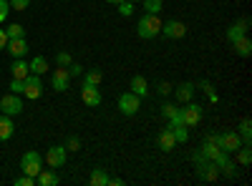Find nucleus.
Listing matches in <instances>:
<instances>
[{
  "label": "nucleus",
  "mask_w": 252,
  "mask_h": 186,
  "mask_svg": "<svg viewBox=\"0 0 252 186\" xmlns=\"http://www.w3.org/2000/svg\"><path fill=\"white\" fill-rule=\"evenodd\" d=\"M159 33H161V20H159V15L144 13V15L139 18V23H136V35H139L141 40H152V38H157Z\"/></svg>",
  "instance_id": "obj_1"
},
{
  "label": "nucleus",
  "mask_w": 252,
  "mask_h": 186,
  "mask_svg": "<svg viewBox=\"0 0 252 186\" xmlns=\"http://www.w3.org/2000/svg\"><path fill=\"white\" fill-rule=\"evenodd\" d=\"M40 169H43V156H40L38 151H26L23 159H20V171L35 179Z\"/></svg>",
  "instance_id": "obj_2"
},
{
  "label": "nucleus",
  "mask_w": 252,
  "mask_h": 186,
  "mask_svg": "<svg viewBox=\"0 0 252 186\" xmlns=\"http://www.w3.org/2000/svg\"><path fill=\"white\" fill-rule=\"evenodd\" d=\"M212 136H215V141H217V146H220L222 151H227V154H235V151L242 146V138H240L237 131H222V133H212Z\"/></svg>",
  "instance_id": "obj_3"
},
{
  "label": "nucleus",
  "mask_w": 252,
  "mask_h": 186,
  "mask_svg": "<svg viewBox=\"0 0 252 186\" xmlns=\"http://www.w3.org/2000/svg\"><path fill=\"white\" fill-rule=\"evenodd\" d=\"M139 108H141V98H139L136 93L126 91V93L119 96V111H121L124 116H136Z\"/></svg>",
  "instance_id": "obj_4"
},
{
  "label": "nucleus",
  "mask_w": 252,
  "mask_h": 186,
  "mask_svg": "<svg viewBox=\"0 0 252 186\" xmlns=\"http://www.w3.org/2000/svg\"><path fill=\"white\" fill-rule=\"evenodd\" d=\"M202 116H204V111H202L199 103H192V101H187V103H184L182 118H184V126H187V129H194L197 123L202 121Z\"/></svg>",
  "instance_id": "obj_5"
},
{
  "label": "nucleus",
  "mask_w": 252,
  "mask_h": 186,
  "mask_svg": "<svg viewBox=\"0 0 252 186\" xmlns=\"http://www.w3.org/2000/svg\"><path fill=\"white\" fill-rule=\"evenodd\" d=\"M23 96L26 98H40L43 96V83H40V76L38 73H28L23 78Z\"/></svg>",
  "instance_id": "obj_6"
},
{
  "label": "nucleus",
  "mask_w": 252,
  "mask_h": 186,
  "mask_svg": "<svg viewBox=\"0 0 252 186\" xmlns=\"http://www.w3.org/2000/svg\"><path fill=\"white\" fill-rule=\"evenodd\" d=\"M0 111L8 116H20L23 113V101H20V93H8L0 98Z\"/></svg>",
  "instance_id": "obj_7"
},
{
  "label": "nucleus",
  "mask_w": 252,
  "mask_h": 186,
  "mask_svg": "<svg viewBox=\"0 0 252 186\" xmlns=\"http://www.w3.org/2000/svg\"><path fill=\"white\" fill-rule=\"evenodd\" d=\"M164 38H169V40H179L187 35V26L182 23V20H166V23H161V33Z\"/></svg>",
  "instance_id": "obj_8"
},
{
  "label": "nucleus",
  "mask_w": 252,
  "mask_h": 186,
  "mask_svg": "<svg viewBox=\"0 0 252 186\" xmlns=\"http://www.w3.org/2000/svg\"><path fill=\"white\" fill-rule=\"evenodd\" d=\"M197 176L204 184H212V181L220 179V166H217L215 161H204V163H199V166H197Z\"/></svg>",
  "instance_id": "obj_9"
},
{
  "label": "nucleus",
  "mask_w": 252,
  "mask_h": 186,
  "mask_svg": "<svg viewBox=\"0 0 252 186\" xmlns=\"http://www.w3.org/2000/svg\"><path fill=\"white\" fill-rule=\"evenodd\" d=\"M66 156H68L66 146H51L48 154H46V163L51 169H61L63 163H66Z\"/></svg>",
  "instance_id": "obj_10"
},
{
  "label": "nucleus",
  "mask_w": 252,
  "mask_h": 186,
  "mask_svg": "<svg viewBox=\"0 0 252 186\" xmlns=\"http://www.w3.org/2000/svg\"><path fill=\"white\" fill-rule=\"evenodd\" d=\"M51 83H53V88H56L58 93L68 91V88H71V76H68V71L58 66V68L53 71V76H51Z\"/></svg>",
  "instance_id": "obj_11"
},
{
  "label": "nucleus",
  "mask_w": 252,
  "mask_h": 186,
  "mask_svg": "<svg viewBox=\"0 0 252 186\" xmlns=\"http://www.w3.org/2000/svg\"><path fill=\"white\" fill-rule=\"evenodd\" d=\"M172 93L177 96L179 103H187V101H192V96L197 93V86L192 83V80H184V83H177V86L172 88Z\"/></svg>",
  "instance_id": "obj_12"
},
{
  "label": "nucleus",
  "mask_w": 252,
  "mask_h": 186,
  "mask_svg": "<svg viewBox=\"0 0 252 186\" xmlns=\"http://www.w3.org/2000/svg\"><path fill=\"white\" fill-rule=\"evenodd\" d=\"M157 146H159L164 154L174 151V149H177V138H174V133H172L169 129H161V131L157 133Z\"/></svg>",
  "instance_id": "obj_13"
},
{
  "label": "nucleus",
  "mask_w": 252,
  "mask_h": 186,
  "mask_svg": "<svg viewBox=\"0 0 252 186\" xmlns=\"http://www.w3.org/2000/svg\"><path fill=\"white\" fill-rule=\"evenodd\" d=\"M247 30H250V18H240L237 23H232V26L227 28V40L232 43V40H237V38L247 35Z\"/></svg>",
  "instance_id": "obj_14"
},
{
  "label": "nucleus",
  "mask_w": 252,
  "mask_h": 186,
  "mask_svg": "<svg viewBox=\"0 0 252 186\" xmlns=\"http://www.w3.org/2000/svg\"><path fill=\"white\" fill-rule=\"evenodd\" d=\"M81 98L91 108H98L101 106V91H98V86H83L81 88Z\"/></svg>",
  "instance_id": "obj_15"
},
{
  "label": "nucleus",
  "mask_w": 252,
  "mask_h": 186,
  "mask_svg": "<svg viewBox=\"0 0 252 186\" xmlns=\"http://www.w3.org/2000/svg\"><path fill=\"white\" fill-rule=\"evenodd\" d=\"M5 51H8L13 58H23V55L28 53L26 38H10V40H8V46H5Z\"/></svg>",
  "instance_id": "obj_16"
},
{
  "label": "nucleus",
  "mask_w": 252,
  "mask_h": 186,
  "mask_svg": "<svg viewBox=\"0 0 252 186\" xmlns=\"http://www.w3.org/2000/svg\"><path fill=\"white\" fill-rule=\"evenodd\" d=\"M129 88H131V93H136L139 98L149 96V83H146V78H144L141 73H136V76L129 80Z\"/></svg>",
  "instance_id": "obj_17"
},
{
  "label": "nucleus",
  "mask_w": 252,
  "mask_h": 186,
  "mask_svg": "<svg viewBox=\"0 0 252 186\" xmlns=\"http://www.w3.org/2000/svg\"><path fill=\"white\" fill-rule=\"evenodd\" d=\"M232 51H235L240 58H250V55H252V40H250L247 35L232 40Z\"/></svg>",
  "instance_id": "obj_18"
},
{
  "label": "nucleus",
  "mask_w": 252,
  "mask_h": 186,
  "mask_svg": "<svg viewBox=\"0 0 252 186\" xmlns=\"http://www.w3.org/2000/svg\"><path fill=\"white\" fill-rule=\"evenodd\" d=\"M15 131V123H13V116L8 113H0V141H8Z\"/></svg>",
  "instance_id": "obj_19"
},
{
  "label": "nucleus",
  "mask_w": 252,
  "mask_h": 186,
  "mask_svg": "<svg viewBox=\"0 0 252 186\" xmlns=\"http://www.w3.org/2000/svg\"><path fill=\"white\" fill-rule=\"evenodd\" d=\"M35 184L38 186H56L58 184V174L56 171H48V169H40L38 176H35Z\"/></svg>",
  "instance_id": "obj_20"
},
{
  "label": "nucleus",
  "mask_w": 252,
  "mask_h": 186,
  "mask_svg": "<svg viewBox=\"0 0 252 186\" xmlns=\"http://www.w3.org/2000/svg\"><path fill=\"white\" fill-rule=\"evenodd\" d=\"M10 73H13V78H20L23 80L28 73H31V68H28V63L23 58H13V66H10Z\"/></svg>",
  "instance_id": "obj_21"
},
{
  "label": "nucleus",
  "mask_w": 252,
  "mask_h": 186,
  "mask_svg": "<svg viewBox=\"0 0 252 186\" xmlns=\"http://www.w3.org/2000/svg\"><path fill=\"white\" fill-rule=\"evenodd\" d=\"M237 133H240V138H242V146H250V143H252V121H250V118H242V121H240Z\"/></svg>",
  "instance_id": "obj_22"
},
{
  "label": "nucleus",
  "mask_w": 252,
  "mask_h": 186,
  "mask_svg": "<svg viewBox=\"0 0 252 186\" xmlns=\"http://www.w3.org/2000/svg\"><path fill=\"white\" fill-rule=\"evenodd\" d=\"M89 184H91V186H109V174H106V169H94L91 176H89Z\"/></svg>",
  "instance_id": "obj_23"
},
{
  "label": "nucleus",
  "mask_w": 252,
  "mask_h": 186,
  "mask_svg": "<svg viewBox=\"0 0 252 186\" xmlns=\"http://www.w3.org/2000/svg\"><path fill=\"white\" fill-rule=\"evenodd\" d=\"M101 80H103V73L98 68L83 71V86H101Z\"/></svg>",
  "instance_id": "obj_24"
},
{
  "label": "nucleus",
  "mask_w": 252,
  "mask_h": 186,
  "mask_svg": "<svg viewBox=\"0 0 252 186\" xmlns=\"http://www.w3.org/2000/svg\"><path fill=\"white\" fill-rule=\"evenodd\" d=\"M28 68H31V73H38V76H43L46 71H48V60L43 58V55H35L31 63H28Z\"/></svg>",
  "instance_id": "obj_25"
},
{
  "label": "nucleus",
  "mask_w": 252,
  "mask_h": 186,
  "mask_svg": "<svg viewBox=\"0 0 252 186\" xmlns=\"http://www.w3.org/2000/svg\"><path fill=\"white\" fill-rule=\"evenodd\" d=\"M141 5H144L146 13H152V15H159V13L164 10V3H161V0H141Z\"/></svg>",
  "instance_id": "obj_26"
},
{
  "label": "nucleus",
  "mask_w": 252,
  "mask_h": 186,
  "mask_svg": "<svg viewBox=\"0 0 252 186\" xmlns=\"http://www.w3.org/2000/svg\"><path fill=\"white\" fill-rule=\"evenodd\" d=\"M235 154H237V163H240V166H250V161H252V151H250V146H240Z\"/></svg>",
  "instance_id": "obj_27"
},
{
  "label": "nucleus",
  "mask_w": 252,
  "mask_h": 186,
  "mask_svg": "<svg viewBox=\"0 0 252 186\" xmlns=\"http://www.w3.org/2000/svg\"><path fill=\"white\" fill-rule=\"evenodd\" d=\"M5 33H8V40H10V38H26V28L20 26V23H10V26L5 28Z\"/></svg>",
  "instance_id": "obj_28"
},
{
  "label": "nucleus",
  "mask_w": 252,
  "mask_h": 186,
  "mask_svg": "<svg viewBox=\"0 0 252 186\" xmlns=\"http://www.w3.org/2000/svg\"><path fill=\"white\" fill-rule=\"evenodd\" d=\"M116 8H119V15H121V18H131L136 5H134V3H129V0H121V3H119Z\"/></svg>",
  "instance_id": "obj_29"
},
{
  "label": "nucleus",
  "mask_w": 252,
  "mask_h": 186,
  "mask_svg": "<svg viewBox=\"0 0 252 186\" xmlns=\"http://www.w3.org/2000/svg\"><path fill=\"white\" fill-rule=\"evenodd\" d=\"M169 131L174 133L177 143H187V141H189V129H187V126H174V129H169Z\"/></svg>",
  "instance_id": "obj_30"
},
{
  "label": "nucleus",
  "mask_w": 252,
  "mask_h": 186,
  "mask_svg": "<svg viewBox=\"0 0 252 186\" xmlns=\"http://www.w3.org/2000/svg\"><path fill=\"white\" fill-rule=\"evenodd\" d=\"M220 174H224L227 179H235V176H237V163H232V161L222 163V166H220Z\"/></svg>",
  "instance_id": "obj_31"
},
{
  "label": "nucleus",
  "mask_w": 252,
  "mask_h": 186,
  "mask_svg": "<svg viewBox=\"0 0 252 186\" xmlns=\"http://www.w3.org/2000/svg\"><path fill=\"white\" fill-rule=\"evenodd\" d=\"M172 88H174V86L169 83V80H159V83H157V93H159V96H169Z\"/></svg>",
  "instance_id": "obj_32"
},
{
  "label": "nucleus",
  "mask_w": 252,
  "mask_h": 186,
  "mask_svg": "<svg viewBox=\"0 0 252 186\" xmlns=\"http://www.w3.org/2000/svg\"><path fill=\"white\" fill-rule=\"evenodd\" d=\"M71 60H73V58H71V55H68L66 51H61V53L56 55V66H61V68H66V66L71 63Z\"/></svg>",
  "instance_id": "obj_33"
},
{
  "label": "nucleus",
  "mask_w": 252,
  "mask_h": 186,
  "mask_svg": "<svg viewBox=\"0 0 252 186\" xmlns=\"http://www.w3.org/2000/svg\"><path fill=\"white\" fill-rule=\"evenodd\" d=\"M8 15H10V3L8 0H0V23H5Z\"/></svg>",
  "instance_id": "obj_34"
},
{
  "label": "nucleus",
  "mask_w": 252,
  "mask_h": 186,
  "mask_svg": "<svg viewBox=\"0 0 252 186\" xmlns=\"http://www.w3.org/2000/svg\"><path fill=\"white\" fill-rule=\"evenodd\" d=\"M10 3V10H28L31 0H8Z\"/></svg>",
  "instance_id": "obj_35"
},
{
  "label": "nucleus",
  "mask_w": 252,
  "mask_h": 186,
  "mask_svg": "<svg viewBox=\"0 0 252 186\" xmlns=\"http://www.w3.org/2000/svg\"><path fill=\"white\" fill-rule=\"evenodd\" d=\"M81 149V138L78 136H68V141H66V151H78Z\"/></svg>",
  "instance_id": "obj_36"
},
{
  "label": "nucleus",
  "mask_w": 252,
  "mask_h": 186,
  "mask_svg": "<svg viewBox=\"0 0 252 186\" xmlns=\"http://www.w3.org/2000/svg\"><path fill=\"white\" fill-rule=\"evenodd\" d=\"M66 71H68V76H71V78H76V76H83V66L73 63V60H71V63L66 66Z\"/></svg>",
  "instance_id": "obj_37"
},
{
  "label": "nucleus",
  "mask_w": 252,
  "mask_h": 186,
  "mask_svg": "<svg viewBox=\"0 0 252 186\" xmlns=\"http://www.w3.org/2000/svg\"><path fill=\"white\" fill-rule=\"evenodd\" d=\"M15 186H35V179L28 176V174H23V176H18V179H15Z\"/></svg>",
  "instance_id": "obj_38"
},
{
  "label": "nucleus",
  "mask_w": 252,
  "mask_h": 186,
  "mask_svg": "<svg viewBox=\"0 0 252 186\" xmlns=\"http://www.w3.org/2000/svg\"><path fill=\"white\" fill-rule=\"evenodd\" d=\"M161 113H164V118L174 116V113H177V103H169V101H166L164 106H161Z\"/></svg>",
  "instance_id": "obj_39"
},
{
  "label": "nucleus",
  "mask_w": 252,
  "mask_h": 186,
  "mask_svg": "<svg viewBox=\"0 0 252 186\" xmlns=\"http://www.w3.org/2000/svg\"><path fill=\"white\" fill-rule=\"evenodd\" d=\"M8 88H10V93H20V96H23V80H20V78H13Z\"/></svg>",
  "instance_id": "obj_40"
},
{
  "label": "nucleus",
  "mask_w": 252,
  "mask_h": 186,
  "mask_svg": "<svg viewBox=\"0 0 252 186\" xmlns=\"http://www.w3.org/2000/svg\"><path fill=\"white\" fill-rule=\"evenodd\" d=\"M194 86H197V91H204V93H209V91H215V88H212V83H209V80H197Z\"/></svg>",
  "instance_id": "obj_41"
},
{
  "label": "nucleus",
  "mask_w": 252,
  "mask_h": 186,
  "mask_svg": "<svg viewBox=\"0 0 252 186\" xmlns=\"http://www.w3.org/2000/svg\"><path fill=\"white\" fill-rule=\"evenodd\" d=\"M192 161H194V163H197V166H199V163H204V161H212V159H207V156H204V154H202V151L197 149V151L192 154Z\"/></svg>",
  "instance_id": "obj_42"
},
{
  "label": "nucleus",
  "mask_w": 252,
  "mask_h": 186,
  "mask_svg": "<svg viewBox=\"0 0 252 186\" xmlns=\"http://www.w3.org/2000/svg\"><path fill=\"white\" fill-rule=\"evenodd\" d=\"M5 46H8V33L5 28H0V51H5Z\"/></svg>",
  "instance_id": "obj_43"
},
{
  "label": "nucleus",
  "mask_w": 252,
  "mask_h": 186,
  "mask_svg": "<svg viewBox=\"0 0 252 186\" xmlns=\"http://www.w3.org/2000/svg\"><path fill=\"white\" fill-rule=\"evenodd\" d=\"M124 184H126L124 179H119V176H114V179H111V176H109V186H124Z\"/></svg>",
  "instance_id": "obj_44"
},
{
  "label": "nucleus",
  "mask_w": 252,
  "mask_h": 186,
  "mask_svg": "<svg viewBox=\"0 0 252 186\" xmlns=\"http://www.w3.org/2000/svg\"><path fill=\"white\" fill-rule=\"evenodd\" d=\"M207 98H209V103H220V96H217L215 91H209V93H207Z\"/></svg>",
  "instance_id": "obj_45"
},
{
  "label": "nucleus",
  "mask_w": 252,
  "mask_h": 186,
  "mask_svg": "<svg viewBox=\"0 0 252 186\" xmlns=\"http://www.w3.org/2000/svg\"><path fill=\"white\" fill-rule=\"evenodd\" d=\"M106 3H111V5H119V3H121V0H106Z\"/></svg>",
  "instance_id": "obj_46"
},
{
  "label": "nucleus",
  "mask_w": 252,
  "mask_h": 186,
  "mask_svg": "<svg viewBox=\"0 0 252 186\" xmlns=\"http://www.w3.org/2000/svg\"><path fill=\"white\" fill-rule=\"evenodd\" d=\"M129 3H134V5H136V3H141V0H129Z\"/></svg>",
  "instance_id": "obj_47"
}]
</instances>
